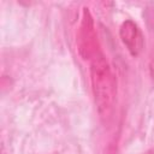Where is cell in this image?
Here are the masks:
<instances>
[{
  "label": "cell",
  "instance_id": "1",
  "mask_svg": "<svg viewBox=\"0 0 154 154\" xmlns=\"http://www.w3.org/2000/svg\"><path fill=\"white\" fill-rule=\"evenodd\" d=\"M90 81L97 112L102 120H108L114 109L117 87L112 69L101 52L90 60Z\"/></svg>",
  "mask_w": 154,
  "mask_h": 154
},
{
  "label": "cell",
  "instance_id": "2",
  "mask_svg": "<svg viewBox=\"0 0 154 154\" xmlns=\"http://www.w3.org/2000/svg\"><path fill=\"white\" fill-rule=\"evenodd\" d=\"M77 49L84 60H91L100 51L97 49V37L93 17L87 7L83 8L82 20L77 35Z\"/></svg>",
  "mask_w": 154,
  "mask_h": 154
},
{
  "label": "cell",
  "instance_id": "3",
  "mask_svg": "<svg viewBox=\"0 0 154 154\" xmlns=\"http://www.w3.org/2000/svg\"><path fill=\"white\" fill-rule=\"evenodd\" d=\"M119 35L122 42L132 57H137L142 52L144 46V38L138 25L135 22L130 19L125 20L119 29Z\"/></svg>",
  "mask_w": 154,
  "mask_h": 154
},
{
  "label": "cell",
  "instance_id": "4",
  "mask_svg": "<svg viewBox=\"0 0 154 154\" xmlns=\"http://www.w3.org/2000/svg\"><path fill=\"white\" fill-rule=\"evenodd\" d=\"M149 73L152 77V81L154 82V52L150 57V61H149Z\"/></svg>",
  "mask_w": 154,
  "mask_h": 154
},
{
  "label": "cell",
  "instance_id": "5",
  "mask_svg": "<svg viewBox=\"0 0 154 154\" xmlns=\"http://www.w3.org/2000/svg\"><path fill=\"white\" fill-rule=\"evenodd\" d=\"M146 154H154V149H150V150H148Z\"/></svg>",
  "mask_w": 154,
  "mask_h": 154
}]
</instances>
